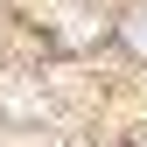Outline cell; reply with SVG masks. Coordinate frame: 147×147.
<instances>
[{"label": "cell", "instance_id": "cell-1", "mask_svg": "<svg viewBox=\"0 0 147 147\" xmlns=\"http://www.w3.org/2000/svg\"><path fill=\"white\" fill-rule=\"evenodd\" d=\"M0 112H14V119H35V112H42L35 84H28V77H0Z\"/></svg>", "mask_w": 147, "mask_h": 147}, {"label": "cell", "instance_id": "cell-2", "mask_svg": "<svg viewBox=\"0 0 147 147\" xmlns=\"http://www.w3.org/2000/svg\"><path fill=\"white\" fill-rule=\"evenodd\" d=\"M126 42H133V49H140V56H147V7L133 14V21H126Z\"/></svg>", "mask_w": 147, "mask_h": 147}]
</instances>
